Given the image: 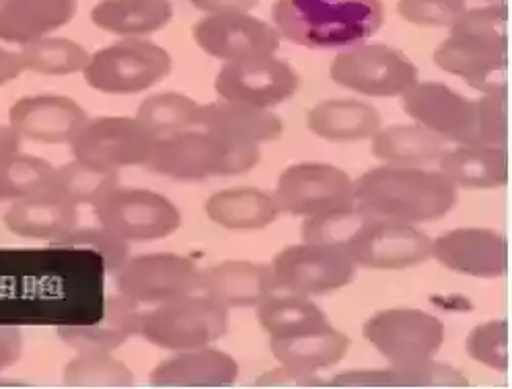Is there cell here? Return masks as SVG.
Listing matches in <instances>:
<instances>
[{
    "label": "cell",
    "instance_id": "d6986e66",
    "mask_svg": "<svg viewBox=\"0 0 512 389\" xmlns=\"http://www.w3.org/2000/svg\"><path fill=\"white\" fill-rule=\"evenodd\" d=\"M432 258L463 276L500 278L508 268L506 239L490 229H455L432 241Z\"/></svg>",
    "mask_w": 512,
    "mask_h": 389
},
{
    "label": "cell",
    "instance_id": "5bb4252c",
    "mask_svg": "<svg viewBox=\"0 0 512 389\" xmlns=\"http://www.w3.org/2000/svg\"><path fill=\"white\" fill-rule=\"evenodd\" d=\"M116 285L130 301L155 307L200 293L202 270L194 260L177 254H144L128 258L116 274Z\"/></svg>",
    "mask_w": 512,
    "mask_h": 389
},
{
    "label": "cell",
    "instance_id": "3957f363",
    "mask_svg": "<svg viewBox=\"0 0 512 389\" xmlns=\"http://www.w3.org/2000/svg\"><path fill=\"white\" fill-rule=\"evenodd\" d=\"M276 31L309 50H348L383 27L381 0H276Z\"/></svg>",
    "mask_w": 512,
    "mask_h": 389
},
{
    "label": "cell",
    "instance_id": "83f0119b",
    "mask_svg": "<svg viewBox=\"0 0 512 389\" xmlns=\"http://www.w3.org/2000/svg\"><path fill=\"white\" fill-rule=\"evenodd\" d=\"M371 138L375 159L395 167H424L438 163V159L449 151V140L418 122L379 128Z\"/></svg>",
    "mask_w": 512,
    "mask_h": 389
},
{
    "label": "cell",
    "instance_id": "44dd1931",
    "mask_svg": "<svg viewBox=\"0 0 512 389\" xmlns=\"http://www.w3.org/2000/svg\"><path fill=\"white\" fill-rule=\"evenodd\" d=\"M276 291L272 266L255 262H221L202 270L200 293L227 309L258 307Z\"/></svg>",
    "mask_w": 512,
    "mask_h": 389
},
{
    "label": "cell",
    "instance_id": "e0dca14e",
    "mask_svg": "<svg viewBox=\"0 0 512 389\" xmlns=\"http://www.w3.org/2000/svg\"><path fill=\"white\" fill-rule=\"evenodd\" d=\"M192 33L202 52L225 64L274 56L280 48V33L249 13L208 15Z\"/></svg>",
    "mask_w": 512,
    "mask_h": 389
},
{
    "label": "cell",
    "instance_id": "8fae6325",
    "mask_svg": "<svg viewBox=\"0 0 512 389\" xmlns=\"http://www.w3.org/2000/svg\"><path fill=\"white\" fill-rule=\"evenodd\" d=\"M280 212L292 217H325L356 206L350 175L327 163L290 165L274 190Z\"/></svg>",
    "mask_w": 512,
    "mask_h": 389
},
{
    "label": "cell",
    "instance_id": "ab89813d",
    "mask_svg": "<svg viewBox=\"0 0 512 389\" xmlns=\"http://www.w3.org/2000/svg\"><path fill=\"white\" fill-rule=\"evenodd\" d=\"M467 355L490 369H508V324L504 320L488 322L467 338Z\"/></svg>",
    "mask_w": 512,
    "mask_h": 389
},
{
    "label": "cell",
    "instance_id": "4fadbf2b",
    "mask_svg": "<svg viewBox=\"0 0 512 389\" xmlns=\"http://www.w3.org/2000/svg\"><path fill=\"white\" fill-rule=\"evenodd\" d=\"M356 268L342 250L307 241L286 247L272 262L276 289L303 297L348 287L356 276Z\"/></svg>",
    "mask_w": 512,
    "mask_h": 389
},
{
    "label": "cell",
    "instance_id": "b9f144b4",
    "mask_svg": "<svg viewBox=\"0 0 512 389\" xmlns=\"http://www.w3.org/2000/svg\"><path fill=\"white\" fill-rule=\"evenodd\" d=\"M258 387H292V389H307V387H321L325 385L317 373H305L299 369H292L286 365H280L278 369H272L264 373L258 383Z\"/></svg>",
    "mask_w": 512,
    "mask_h": 389
},
{
    "label": "cell",
    "instance_id": "d6a6232c",
    "mask_svg": "<svg viewBox=\"0 0 512 389\" xmlns=\"http://www.w3.org/2000/svg\"><path fill=\"white\" fill-rule=\"evenodd\" d=\"M56 192V167L19 151L0 155V204Z\"/></svg>",
    "mask_w": 512,
    "mask_h": 389
},
{
    "label": "cell",
    "instance_id": "f35d334b",
    "mask_svg": "<svg viewBox=\"0 0 512 389\" xmlns=\"http://www.w3.org/2000/svg\"><path fill=\"white\" fill-rule=\"evenodd\" d=\"M56 245L87 247V250L101 256L107 274H118L120 268L130 258L128 243L122 241L120 237H116L114 233H109L101 225L99 227H75Z\"/></svg>",
    "mask_w": 512,
    "mask_h": 389
},
{
    "label": "cell",
    "instance_id": "6da1fadb",
    "mask_svg": "<svg viewBox=\"0 0 512 389\" xmlns=\"http://www.w3.org/2000/svg\"><path fill=\"white\" fill-rule=\"evenodd\" d=\"M354 202L373 219L418 225L443 219L457 202V188L441 171L381 165L354 182Z\"/></svg>",
    "mask_w": 512,
    "mask_h": 389
},
{
    "label": "cell",
    "instance_id": "8d00e7d4",
    "mask_svg": "<svg viewBox=\"0 0 512 389\" xmlns=\"http://www.w3.org/2000/svg\"><path fill=\"white\" fill-rule=\"evenodd\" d=\"M118 180V171L75 159L56 169V192L77 208L95 206L109 190L118 186Z\"/></svg>",
    "mask_w": 512,
    "mask_h": 389
},
{
    "label": "cell",
    "instance_id": "f546056e",
    "mask_svg": "<svg viewBox=\"0 0 512 389\" xmlns=\"http://www.w3.org/2000/svg\"><path fill=\"white\" fill-rule=\"evenodd\" d=\"M204 210L214 225L229 231H260L280 217L274 194L258 188L216 192L208 198Z\"/></svg>",
    "mask_w": 512,
    "mask_h": 389
},
{
    "label": "cell",
    "instance_id": "8992f818",
    "mask_svg": "<svg viewBox=\"0 0 512 389\" xmlns=\"http://www.w3.org/2000/svg\"><path fill=\"white\" fill-rule=\"evenodd\" d=\"M229 330V309L204 293L173 299L144 311L140 336L153 346L184 352L221 340Z\"/></svg>",
    "mask_w": 512,
    "mask_h": 389
},
{
    "label": "cell",
    "instance_id": "4316f807",
    "mask_svg": "<svg viewBox=\"0 0 512 389\" xmlns=\"http://www.w3.org/2000/svg\"><path fill=\"white\" fill-rule=\"evenodd\" d=\"M438 171L459 190H494L508 182L506 147L459 145L438 159Z\"/></svg>",
    "mask_w": 512,
    "mask_h": 389
},
{
    "label": "cell",
    "instance_id": "7402d4cb",
    "mask_svg": "<svg viewBox=\"0 0 512 389\" xmlns=\"http://www.w3.org/2000/svg\"><path fill=\"white\" fill-rule=\"evenodd\" d=\"M79 0H0V42L27 46L48 38L77 15Z\"/></svg>",
    "mask_w": 512,
    "mask_h": 389
},
{
    "label": "cell",
    "instance_id": "74e56055",
    "mask_svg": "<svg viewBox=\"0 0 512 389\" xmlns=\"http://www.w3.org/2000/svg\"><path fill=\"white\" fill-rule=\"evenodd\" d=\"M68 387H130L134 373L112 352H79L62 373Z\"/></svg>",
    "mask_w": 512,
    "mask_h": 389
},
{
    "label": "cell",
    "instance_id": "d4e9b609",
    "mask_svg": "<svg viewBox=\"0 0 512 389\" xmlns=\"http://www.w3.org/2000/svg\"><path fill=\"white\" fill-rule=\"evenodd\" d=\"M198 126L212 134L258 147L262 143H274L284 134L282 120L270 110L225 99L202 105Z\"/></svg>",
    "mask_w": 512,
    "mask_h": 389
},
{
    "label": "cell",
    "instance_id": "52a82bcc",
    "mask_svg": "<svg viewBox=\"0 0 512 389\" xmlns=\"http://www.w3.org/2000/svg\"><path fill=\"white\" fill-rule=\"evenodd\" d=\"M167 50L151 40L124 38L89 56L85 83L105 95H134L149 91L171 73Z\"/></svg>",
    "mask_w": 512,
    "mask_h": 389
},
{
    "label": "cell",
    "instance_id": "7c38bea8",
    "mask_svg": "<svg viewBox=\"0 0 512 389\" xmlns=\"http://www.w3.org/2000/svg\"><path fill=\"white\" fill-rule=\"evenodd\" d=\"M157 138L144 130L136 118L103 116L87 120L72 140V157L109 169L149 165Z\"/></svg>",
    "mask_w": 512,
    "mask_h": 389
},
{
    "label": "cell",
    "instance_id": "9a60e30c",
    "mask_svg": "<svg viewBox=\"0 0 512 389\" xmlns=\"http://www.w3.org/2000/svg\"><path fill=\"white\" fill-rule=\"evenodd\" d=\"M342 252L362 268L406 270L432 258V239L414 225L364 217Z\"/></svg>",
    "mask_w": 512,
    "mask_h": 389
},
{
    "label": "cell",
    "instance_id": "7dc6e473",
    "mask_svg": "<svg viewBox=\"0 0 512 389\" xmlns=\"http://www.w3.org/2000/svg\"><path fill=\"white\" fill-rule=\"evenodd\" d=\"M488 5H504V0H484Z\"/></svg>",
    "mask_w": 512,
    "mask_h": 389
},
{
    "label": "cell",
    "instance_id": "ba28073f",
    "mask_svg": "<svg viewBox=\"0 0 512 389\" xmlns=\"http://www.w3.org/2000/svg\"><path fill=\"white\" fill-rule=\"evenodd\" d=\"M362 334L391 367L430 363L445 344V326L420 309H385L362 326Z\"/></svg>",
    "mask_w": 512,
    "mask_h": 389
},
{
    "label": "cell",
    "instance_id": "277c9868",
    "mask_svg": "<svg viewBox=\"0 0 512 389\" xmlns=\"http://www.w3.org/2000/svg\"><path fill=\"white\" fill-rule=\"evenodd\" d=\"M401 97L414 122L449 143L506 147V93L467 99L443 83H416Z\"/></svg>",
    "mask_w": 512,
    "mask_h": 389
},
{
    "label": "cell",
    "instance_id": "9c48e42d",
    "mask_svg": "<svg viewBox=\"0 0 512 389\" xmlns=\"http://www.w3.org/2000/svg\"><path fill=\"white\" fill-rule=\"evenodd\" d=\"M93 212L103 229L126 243L159 241L181 227L179 208L163 194L142 188L116 186L93 206Z\"/></svg>",
    "mask_w": 512,
    "mask_h": 389
},
{
    "label": "cell",
    "instance_id": "f1b7e54d",
    "mask_svg": "<svg viewBox=\"0 0 512 389\" xmlns=\"http://www.w3.org/2000/svg\"><path fill=\"white\" fill-rule=\"evenodd\" d=\"M309 130L329 143H356L381 128L373 105L358 99H325L307 114Z\"/></svg>",
    "mask_w": 512,
    "mask_h": 389
},
{
    "label": "cell",
    "instance_id": "d590c367",
    "mask_svg": "<svg viewBox=\"0 0 512 389\" xmlns=\"http://www.w3.org/2000/svg\"><path fill=\"white\" fill-rule=\"evenodd\" d=\"M19 56L25 70L48 77L83 73L89 62V54L81 44L66 38H50V35L23 46Z\"/></svg>",
    "mask_w": 512,
    "mask_h": 389
},
{
    "label": "cell",
    "instance_id": "60d3db41",
    "mask_svg": "<svg viewBox=\"0 0 512 389\" xmlns=\"http://www.w3.org/2000/svg\"><path fill=\"white\" fill-rule=\"evenodd\" d=\"M467 0H399L397 11L420 27H451L465 11Z\"/></svg>",
    "mask_w": 512,
    "mask_h": 389
},
{
    "label": "cell",
    "instance_id": "bcb514c9",
    "mask_svg": "<svg viewBox=\"0 0 512 389\" xmlns=\"http://www.w3.org/2000/svg\"><path fill=\"white\" fill-rule=\"evenodd\" d=\"M21 147V140L17 138V134L11 130V126H3L0 124V155L5 153H13V151H19Z\"/></svg>",
    "mask_w": 512,
    "mask_h": 389
},
{
    "label": "cell",
    "instance_id": "f6af8a7d",
    "mask_svg": "<svg viewBox=\"0 0 512 389\" xmlns=\"http://www.w3.org/2000/svg\"><path fill=\"white\" fill-rule=\"evenodd\" d=\"M23 62L17 52L0 48V87L9 85L23 73Z\"/></svg>",
    "mask_w": 512,
    "mask_h": 389
},
{
    "label": "cell",
    "instance_id": "7a4b0ae2",
    "mask_svg": "<svg viewBox=\"0 0 512 389\" xmlns=\"http://www.w3.org/2000/svg\"><path fill=\"white\" fill-rule=\"evenodd\" d=\"M508 19L504 5L465 11L436 48L434 62L482 95L506 93Z\"/></svg>",
    "mask_w": 512,
    "mask_h": 389
},
{
    "label": "cell",
    "instance_id": "484cf974",
    "mask_svg": "<svg viewBox=\"0 0 512 389\" xmlns=\"http://www.w3.org/2000/svg\"><path fill=\"white\" fill-rule=\"evenodd\" d=\"M270 350L280 365L319 373L344 361L350 350V338L329 324L295 336H270Z\"/></svg>",
    "mask_w": 512,
    "mask_h": 389
},
{
    "label": "cell",
    "instance_id": "30bf717a",
    "mask_svg": "<svg viewBox=\"0 0 512 389\" xmlns=\"http://www.w3.org/2000/svg\"><path fill=\"white\" fill-rule=\"evenodd\" d=\"M329 77L344 89L367 97H399L418 83L416 64L385 44H358L342 50Z\"/></svg>",
    "mask_w": 512,
    "mask_h": 389
},
{
    "label": "cell",
    "instance_id": "4dcf8cb0",
    "mask_svg": "<svg viewBox=\"0 0 512 389\" xmlns=\"http://www.w3.org/2000/svg\"><path fill=\"white\" fill-rule=\"evenodd\" d=\"M93 23L122 38H142L171 23L169 0H101L91 11Z\"/></svg>",
    "mask_w": 512,
    "mask_h": 389
},
{
    "label": "cell",
    "instance_id": "ac0fdd59",
    "mask_svg": "<svg viewBox=\"0 0 512 389\" xmlns=\"http://www.w3.org/2000/svg\"><path fill=\"white\" fill-rule=\"evenodd\" d=\"M87 120L81 105L62 95L23 97L9 110V126L21 143L70 145Z\"/></svg>",
    "mask_w": 512,
    "mask_h": 389
},
{
    "label": "cell",
    "instance_id": "836d02e7",
    "mask_svg": "<svg viewBox=\"0 0 512 389\" xmlns=\"http://www.w3.org/2000/svg\"><path fill=\"white\" fill-rule=\"evenodd\" d=\"M258 322L270 336H295L329 326L325 313L303 295H270L258 305Z\"/></svg>",
    "mask_w": 512,
    "mask_h": 389
},
{
    "label": "cell",
    "instance_id": "ee69618b",
    "mask_svg": "<svg viewBox=\"0 0 512 389\" xmlns=\"http://www.w3.org/2000/svg\"><path fill=\"white\" fill-rule=\"evenodd\" d=\"M190 3L208 15L249 13L251 9L258 7V0H190Z\"/></svg>",
    "mask_w": 512,
    "mask_h": 389
},
{
    "label": "cell",
    "instance_id": "7bdbcfd3",
    "mask_svg": "<svg viewBox=\"0 0 512 389\" xmlns=\"http://www.w3.org/2000/svg\"><path fill=\"white\" fill-rule=\"evenodd\" d=\"M21 334L15 328L0 326V373L13 367L21 359Z\"/></svg>",
    "mask_w": 512,
    "mask_h": 389
},
{
    "label": "cell",
    "instance_id": "cb8c5ba5",
    "mask_svg": "<svg viewBox=\"0 0 512 389\" xmlns=\"http://www.w3.org/2000/svg\"><path fill=\"white\" fill-rule=\"evenodd\" d=\"M239 377L237 361L210 346L177 352L159 363L149 381L155 387H229Z\"/></svg>",
    "mask_w": 512,
    "mask_h": 389
},
{
    "label": "cell",
    "instance_id": "ffe728a7",
    "mask_svg": "<svg viewBox=\"0 0 512 389\" xmlns=\"http://www.w3.org/2000/svg\"><path fill=\"white\" fill-rule=\"evenodd\" d=\"M144 309L124 295L107 297L99 320L91 324L60 326L58 336L77 352H114L140 334Z\"/></svg>",
    "mask_w": 512,
    "mask_h": 389
},
{
    "label": "cell",
    "instance_id": "603a6c76",
    "mask_svg": "<svg viewBox=\"0 0 512 389\" xmlns=\"http://www.w3.org/2000/svg\"><path fill=\"white\" fill-rule=\"evenodd\" d=\"M3 223L17 237L52 241L56 245L79 227V208L58 192H50L13 202Z\"/></svg>",
    "mask_w": 512,
    "mask_h": 389
},
{
    "label": "cell",
    "instance_id": "1f68e13d",
    "mask_svg": "<svg viewBox=\"0 0 512 389\" xmlns=\"http://www.w3.org/2000/svg\"><path fill=\"white\" fill-rule=\"evenodd\" d=\"M329 387H373V389H393V387H467V379L453 367L436 363L434 359L420 367H391L383 371H348Z\"/></svg>",
    "mask_w": 512,
    "mask_h": 389
},
{
    "label": "cell",
    "instance_id": "5b68a950",
    "mask_svg": "<svg viewBox=\"0 0 512 389\" xmlns=\"http://www.w3.org/2000/svg\"><path fill=\"white\" fill-rule=\"evenodd\" d=\"M260 161L258 145L239 143L208 130H184L157 138L151 171L175 182H206L251 171Z\"/></svg>",
    "mask_w": 512,
    "mask_h": 389
},
{
    "label": "cell",
    "instance_id": "2e32d148",
    "mask_svg": "<svg viewBox=\"0 0 512 389\" xmlns=\"http://www.w3.org/2000/svg\"><path fill=\"white\" fill-rule=\"evenodd\" d=\"M214 89L225 101L270 110L301 89V77L288 62L276 56H264L225 64L216 75Z\"/></svg>",
    "mask_w": 512,
    "mask_h": 389
},
{
    "label": "cell",
    "instance_id": "e575fe53",
    "mask_svg": "<svg viewBox=\"0 0 512 389\" xmlns=\"http://www.w3.org/2000/svg\"><path fill=\"white\" fill-rule=\"evenodd\" d=\"M200 112L202 105L192 97L167 91L146 97L136 112V120L155 138H163L196 128L200 124Z\"/></svg>",
    "mask_w": 512,
    "mask_h": 389
}]
</instances>
